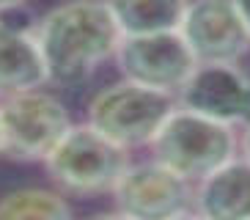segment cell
Returning <instances> with one entry per match:
<instances>
[{"label": "cell", "mask_w": 250, "mask_h": 220, "mask_svg": "<svg viewBox=\"0 0 250 220\" xmlns=\"http://www.w3.org/2000/svg\"><path fill=\"white\" fill-rule=\"evenodd\" d=\"M28 0H0V14H8V11H14V8L25 6Z\"/></svg>", "instance_id": "obj_14"}, {"label": "cell", "mask_w": 250, "mask_h": 220, "mask_svg": "<svg viewBox=\"0 0 250 220\" xmlns=\"http://www.w3.org/2000/svg\"><path fill=\"white\" fill-rule=\"evenodd\" d=\"M173 220H204L201 215H190V212H184V215H179V218H173Z\"/></svg>", "instance_id": "obj_18"}, {"label": "cell", "mask_w": 250, "mask_h": 220, "mask_svg": "<svg viewBox=\"0 0 250 220\" xmlns=\"http://www.w3.org/2000/svg\"><path fill=\"white\" fill-rule=\"evenodd\" d=\"M154 160L187 182H204L234 160L236 135L228 124L176 108L151 140Z\"/></svg>", "instance_id": "obj_2"}, {"label": "cell", "mask_w": 250, "mask_h": 220, "mask_svg": "<svg viewBox=\"0 0 250 220\" xmlns=\"http://www.w3.org/2000/svg\"><path fill=\"white\" fill-rule=\"evenodd\" d=\"M195 209L204 220H250V160H231L195 190Z\"/></svg>", "instance_id": "obj_10"}, {"label": "cell", "mask_w": 250, "mask_h": 220, "mask_svg": "<svg viewBox=\"0 0 250 220\" xmlns=\"http://www.w3.org/2000/svg\"><path fill=\"white\" fill-rule=\"evenodd\" d=\"M88 220H129V218L121 215V212H104V215H94V218H88Z\"/></svg>", "instance_id": "obj_16"}, {"label": "cell", "mask_w": 250, "mask_h": 220, "mask_svg": "<svg viewBox=\"0 0 250 220\" xmlns=\"http://www.w3.org/2000/svg\"><path fill=\"white\" fill-rule=\"evenodd\" d=\"M47 80L36 36L0 20V96L33 91Z\"/></svg>", "instance_id": "obj_11"}, {"label": "cell", "mask_w": 250, "mask_h": 220, "mask_svg": "<svg viewBox=\"0 0 250 220\" xmlns=\"http://www.w3.org/2000/svg\"><path fill=\"white\" fill-rule=\"evenodd\" d=\"M173 110L176 102L170 94L124 80L99 91L91 99L88 124L121 149L146 143L151 146L162 124L173 116Z\"/></svg>", "instance_id": "obj_3"}, {"label": "cell", "mask_w": 250, "mask_h": 220, "mask_svg": "<svg viewBox=\"0 0 250 220\" xmlns=\"http://www.w3.org/2000/svg\"><path fill=\"white\" fill-rule=\"evenodd\" d=\"M124 33L107 0H72L39 22L36 44L55 86H77L104 58L118 52Z\"/></svg>", "instance_id": "obj_1"}, {"label": "cell", "mask_w": 250, "mask_h": 220, "mask_svg": "<svg viewBox=\"0 0 250 220\" xmlns=\"http://www.w3.org/2000/svg\"><path fill=\"white\" fill-rule=\"evenodd\" d=\"M0 152H3V135H0Z\"/></svg>", "instance_id": "obj_19"}, {"label": "cell", "mask_w": 250, "mask_h": 220, "mask_svg": "<svg viewBox=\"0 0 250 220\" xmlns=\"http://www.w3.org/2000/svg\"><path fill=\"white\" fill-rule=\"evenodd\" d=\"M234 3H236V8H239L245 25H248V30H250V0H234Z\"/></svg>", "instance_id": "obj_15"}, {"label": "cell", "mask_w": 250, "mask_h": 220, "mask_svg": "<svg viewBox=\"0 0 250 220\" xmlns=\"http://www.w3.org/2000/svg\"><path fill=\"white\" fill-rule=\"evenodd\" d=\"M44 162L52 179L74 196L116 190V184L129 168L126 149L116 146L91 124L72 127Z\"/></svg>", "instance_id": "obj_4"}, {"label": "cell", "mask_w": 250, "mask_h": 220, "mask_svg": "<svg viewBox=\"0 0 250 220\" xmlns=\"http://www.w3.org/2000/svg\"><path fill=\"white\" fill-rule=\"evenodd\" d=\"M0 220H72V212L58 193L20 187L0 198Z\"/></svg>", "instance_id": "obj_13"}, {"label": "cell", "mask_w": 250, "mask_h": 220, "mask_svg": "<svg viewBox=\"0 0 250 220\" xmlns=\"http://www.w3.org/2000/svg\"><path fill=\"white\" fill-rule=\"evenodd\" d=\"M113 193L118 212L129 220H173L187 212L190 201H195L187 179L157 160L129 165Z\"/></svg>", "instance_id": "obj_8"}, {"label": "cell", "mask_w": 250, "mask_h": 220, "mask_svg": "<svg viewBox=\"0 0 250 220\" xmlns=\"http://www.w3.org/2000/svg\"><path fill=\"white\" fill-rule=\"evenodd\" d=\"M179 33L201 66L236 64L250 50V30L234 0H190Z\"/></svg>", "instance_id": "obj_7"}, {"label": "cell", "mask_w": 250, "mask_h": 220, "mask_svg": "<svg viewBox=\"0 0 250 220\" xmlns=\"http://www.w3.org/2000/svg\"><path fill=\"white\" fill-rule=\"evenodd\" d=\"M124 36L173 33L190 8V0H107Z\"/></svg>", "instance_id": "obj_12"}, {"label": "cell", "mask_w": 250, "mask_h": 220, "mask_svg": "<svg viewBox=\"0 0 250 220\" xmlns=\"http://www.w3.org/2000/svg\"><path fill=\"white\" fill-rule=\"evenodd\" d=\"M242 152H245V160H250V127H245V135H242Z\"/></svg>", "instance_id": "obj_17"}, {"label": "cell", "mask_w": 250, "mask_h": 220, "mask_svg": "<svg viewBox=\"0 0 250 220\" xmlns=\"http://www.w3.org/2000/svg\"><path fill=\"white\" fill-rule=\"evenodd\" d=\"M182 108L220 124L250 127V77L234 64L198 66L187 86L179 91Z\"/></svg>", "instance_id": "obj_9"}, {"label": "cell", "mask_w": 250, "mask_h": 220, "mask_svg": "<svg viewBox=\"0 0 250 220\" xmlns=\"http://www.w3.org/2000/svg\"><path fill=\"white\" fill-rule=\"evenodd\" d=\"M69 130L72 121L66 108L50 94L25 91L0 105L3 152L14 160H47Z\"/></svg>", "instance_id": "obj_5"}, {"label": "cell", "mask_w": 250, "mask_h": 220, "mask_svg": "<svg viewBox=\"0 0 250 220\" xmlns=\"http://www.w3.org/2000/svg\"><path fill=\"white\" fill-rule=\"evenodd\" d=\"M116 61L129 83L154 88L162 94L182 91L201 66L179 30L151 36H124L118 44Z\"/></svg>", "instance_id": "obj_6"}]
</instances>
